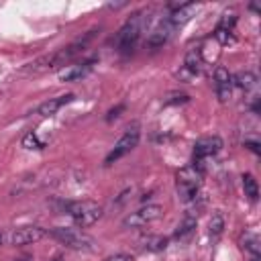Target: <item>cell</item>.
<instances>
[{"label": "cell", "instance_id": "obj_1", "mask_svg": "<svg viewBox=\"0 0 261 261\" xmlns=\"http://www.w3.org/2000/svg\"><path fill=\"white\" fill-rule=\"evenodd\" d=\"M202 188V171L194 165H186L175 173V192L184 202H192Z\"/></svg>", "mask_w": 261, "mask_h": 261}, {"label": "cell", "instance_id": "obj_2", "mask_svg": "<svg viewBox=\"0 0 261 261\" xmlns=\"http://www.w3.org/2000/svg\"><path fill=\"white\" fill-rule=\"evenodd\" d=\"M145 12H135L118 31L116 35V47L120 53H130L137 45V41L141 39L143 27H145Z\"/></svg>", "mask_w": 261, "mask_h": 261}, {"label": "cell", "instance_id": "obj_3", "mask_svg": "<svg viewBox=\"0 0 261 261\" xmlns=\"http://www.w3.org/2000/svg\"><path fill=\"white\" fill-rule=\"evenodd\" d=\"M49 234L57 243L65 245L67 249H75V251H92L96 245L90 234H86L77 228H71V226H55L49 230Z\"/></svg>", "mask_w": 261, "mask_h": 261}, {"label": "cell", "instance_id": "obj_4", "mask_svg": "<svg viewBox=\"0 0 261 261\" xmlns=\"http://www.w3.org/2000/svg\"><path fill=\"white\" fill-rule=\"evenodd\" d=\"M65 212L80 224V226H92L102 218V206L92 200H80L65 204Z\"/></svg>", "mask_w": 261, "mask_h": 261}, {"label": "cell", "instance_id": "obj_5", "mask_svg": "<svg viewBox=\"0 0 261 261\" xmlns=\"http://www.w3.org/2000/svg\"><path fill=\"white\" fill-rule=\"evenodd\" d=\"M139 139H141V130H139V124H133V126H128L126 128V133L114 143V147H112V151L106 155V159H104V163L106 165H112L114 161H118L120 157H124L126 153H130L137 145H139Z\"/></svg>", "mask_w": 261, "mask_h": 261}, {"label": "cell", "instance_id": "obj_6", "mask_svg": "<svg viewBox=\"0 0 261 261\" xmlns=\"http://www.w3.org/2000/svg\"><path fill=\"white\" fill-rule=\"evenodd\" d=\"M47 234L45 228L35 226V224H27V226H16L12 230H8L6 234H2V241H6L8 245H33L37 241H41Z\"/></svg>", "mask_w": 261, "mask_h": 261}, {"label": "cell", "instance_id": "obj_7", "mask_svg": "<svg viewBox=\"0 0 261 261\" xmlns=\"http://www.w3.org/2000/svg\"><path fill=\"white\" fill-rule=\"evenodd\" d=\"M222 149V139L212 135V137H202L200 141H196L194 145V167H198L200 171L204 169V163L214 157L218 151Z\"/></svg>", "mask_w": 261, "mask_h": 261}, {"label": "cell", "instance_id": "obj_8", "mask_svg": "<svg viewBox=\"0 0 261 261\" xmlns=\"http://www.w3.org/2000/svg\"><path fill=\"white\" fill-rule=\"evenodd\" d=\"M161 214H163V208H161L159 204H147V206H143V208L130 212L128 216H124L122 226H124V228H143V226L155 222Z\"/></svg>", "mask_w": 261, "mask_h": 261}, {"label": "cell", "instance_id": "obj_9", "mask_svg": "<svg viewBox=\"0 0 261 261\" xmlns=\"http://www.w3.org/2000/svg\"><path fill=\"white\" fill-rule=\"evenodd\" d=\"M94 67V59H86L82 63H73V65H65L57 71V77L61 82H77L82 77H86Z\"/></svg>", "mask_w": 261, "mask_h": 261}, {"label": "cell", "instance_id": "obj_10", "mask_svg": "<svg viewBox=\"0 0 261 261\" xmlns=\"http://www.w3.org/2000/svg\"><path fill=\"white\" fill-rule=\"evenodd\" d=\"M232 75L228 73L226 67H216L214 71V90H216V96L220 98V102H226L232 94Z\"/></svg>", "mask_w": 261, "mask_h": 261}, {"label": "cell", "instance_id": "obj_11", "mask_svg": "<svg viewBox=\"0 0 261 261\" xmlns=\"http://www.w3.org/2000/svg\"><path fill=\"white\" fill-rule=\"evenodd\" d=\"M234 24H237V14L234 12H224L214 29V37L220 45H226L230 39H232V31H234Z\"/></svg>", "mask_w": 261, "mask_h": 261}, {"label": "cell", "instance_id": "obj_12", "mask_svg": "<svg viewBox=\"0 0 261 261\" xmlns=\"http://www.w3.org/2000/svg\"><path fill=\"white\" fill-rule=\"evenodd\" d=\"M204 67V59H202V51L200 47H192L188 53H186V59H184V69H181V77L188 75V77H194L202 71Z\"/></svg>", "mask_w": 261, "mask_h": 261}, {"label": "cell", "instance_id": "obj_13", "mask_svg": "<svg viewBox=\"0 0 261 261\" xmlns=\"http://www.w3.org/2000/svg\"><path fill=\"white\" fill-rule=\"evenodd\" d=\"M173 33H175L173 24L165 18V20H161V22L157 24V29L147 37V45H149V47H161L163 43L169 41V37H171Z\"/></svg>", "mask_w": 261, "mask_h": 261}, {"label": "cell", "instance_id": "obj_14", "mask_svg": "<svg viewBox=\"0 0 261 261\" xmlns=\"http://www.w3.org/2000/svg\"><path fill=\"white\" fill-rule=\"evenodd\" d=\"M73 98H75L73 94H61V96H57V98H49L47 102H43V104L37 108V114H39V116H53L61 106L73 102Z\"/></svg>", "mask_w": 261, "mask_h": 261}, {"label": "cell", "instance_id": "obj_15", "mask_svg": "<svg viewBox=\"0 0 261 261\" xmlns=\"http://www.w3.org/2000/svg\"><path fill=\"white\" fill-rule=\"evenodd\" d=\"M196 224H198V220H196L194 216H190V214H188V216H184V220L177 224V228H175V234H173V237H175L177 241H184V243H186V241H190V239L194 237V232H196Z\"/></svg>", "mask_w": 261, "mask_h": 261}, {"label": "cell", "instance_id": "obj_16", "mask_svg": "<svg viewBox=\"0 0 261 261\" xmlns=\"http://www.w3.org/2000/svg\"><path fill=\"white\" fill-rule=\"evenodd\" d=\"M232 84H234L237 88L249 92V90H253V88L257 86V75H255L253 71H239L237 75H232Z\"/></svg>", "mask_w": 261, "mask_h": 261}, {"label": "cell", "instance_id": "obj_17", "mask_svg": "<svg viewBox=\"0 0 261 261\" xmlns=\"http://www.w3.org/2000/svg\"><path fill=\"white\" fill-rule=\"evenodd\" d=\"M167 247V239L165 237H159V234H151V237H145L141 239V249L143 251H151V253H157V251H163Z\"/></svg>", "mask_w": 261, "mask_h": 261}, {"label": "cell", "instance_id": "obj_18", "mask_svg": "<svg viewBox=\"0 0 261 261\" xmlns=\"http://www.w3.org/2000/svg\"><path fill=\"white\" fill-rule=\"evenodd\" d=\"M208 228H210V241H212V243H216V241L220 239V234H222V228H224V218H222V214H220L218 210L210 216Z\"/></svg>", "mask_w": 261, "mask_h": 261}, {"label": "cell", "instance_id": "obj_19", "mask_svg": "<svg viewBox=\"0 0 261 261\" xmlns=\"http://www.w3.org/2000/svg\"><path fill=\"white\" fill-rule=\"evenodd\" d=\"M243 190H245V196L251 202H255L259 198V186H257V179L251 173H245L243 175Z\"/></svg>", "mask_w": 261, "mask_h": 261}, {"label": "cell", "instance_id": "obj_20", "mask_svg": "<svg viewBox=\"0 0 261 261\" xmlns=\"http://www.w3.org/2000/svg\"><path fill=\"white\" fill-rule=\"evenodd\" d=\"M241 247H243L245 251H249L253 257H259V237H257V234H253V232L243 234V239H241Z\"/></svg>", "mask_w": 261, "mask_h": 261}, {"label": "cell", "instance_id": "obj_21", "mask_svg": "<svg viewBox=\"0 0 261 261\" xmlns=\"http://www.w3.org/2000/svg\"><path fill=\"white\" fill-rule=\"evenodd\" d=\"M22 147H27V149H43L45 145H43V141H39L37 139V135L35 133H27L24 137H22Z\"/></svg>", "mask_w": 261, "mask_h": 261}, {"label": "cell", "instance_id": "obj_22", "mask_svg": "<svg viewBox=\"0 0 261 261\" xmlns=\"http://www.w3.org/2000/svg\"><path fill=\"white\" fill-rule=\"evenodd\" d=\"M104 261H135V259H133V255H128V253H116V255L106 257Z\"/></svg>", "mask_w": 261, "mask_h": 261}, {"label": "cell", "instance_id": "obj_23", "mask_svg": "<svg viewBox=\"0 0 261 261\" xmlns=\"http://www.w3.org/2000/svg\"><path fill=\"white\" fill-rule=\"evenodd\" d=\"M251 261H259V257H251Z\"/></svg>", "mask_w": 261, "mask_h": 261}, {"label": "cell", "instance_id": "obj_24", "mask_svg": "<svg viewBox=\"0 0 261 261\" xmlns=\"http://www.w3.org/2000/svg\"><path fill=\"white\" fill-rule=\"evenodd\" d=\"M53 261H61V257H55V259H53Z\"/></svg>", "mask_w": 261, "mask_h": 261}, {"label": "cell", "instance_id": "obj_25", "mask_svg": "<svg viewBox=\"0 0 261 261\" xmlns=\"http://www.w3.org/2000/svg\"><path fill=\"white\" fill-rule=\"evenodd\" d=\"M0 243H2V232H0Z\"/></svg>", "mask_w": 261, "mask_h": 261}]
</instances>
